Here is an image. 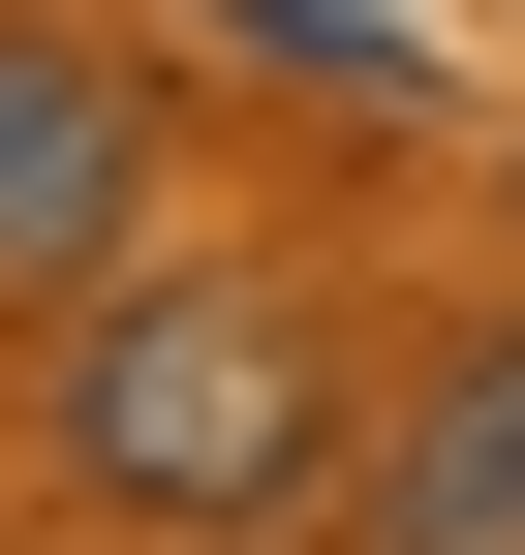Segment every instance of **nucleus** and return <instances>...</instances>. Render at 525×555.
Wrapping results in <instances>:
<instances>
[{
  "mask_svg": "<svg viewBox=\"0 0 525 555\" xmlns=\"http://www.w3.org/2000/svg\"><path fill=\"white\" fill-rule=\"evenodd\" d=\"M217 31H279L309 93H402V31H371V0H217Z\"/></svg>",
  "mask_w": 525,
  "mask_h": 555,
  "instance_id": "obj_4",
  "label": "nucleus"
},
{
  "mask_svg": "<svg viewBox=\"0 0 525 555\" xmlns=\"http://www.w3.org/2000/svg\"><path fill=\"white\" fill-rule=\"evenodd\" d=\"M309 433H341V371H309L279 278H93V309H62V463H93L124 525H279Z\"/></svg>",
  "mask_w": 525,
  "mask_h": 555,
  "instance_id": "obj_1",
  "label": "nucleus"
},
{
  "mask_svg": "<svg viewBox=\"0 0 525 555\" xmlns=\"http://www.w3.org/2000/svg\"><path fill=\"white\" fill-rule=\"evenodd\" d=\"M341 555H525V309L464 371H402V463L341 494Z\"/></svg>",
  "mask_w": 525,
  "mask_h": 555,
  "instance_id": "obj_3",
  "label": "nucleus"
},
{
  "mask_svg": "<svg viewBox=\"0 0 525 555\" xmlns=\"http://www.w3.org/2000/svg\"><path fill=\"white\" fill-rule=\"evenodd\" d=\"M124 185H155V93H124L93 31H0V278H93Z\"/></svg>",
  "mask_w": 525,
  "mask_h": 555,
  "instance_id": "obj_2",
  "label": "nucleus"
}]
</instances>
